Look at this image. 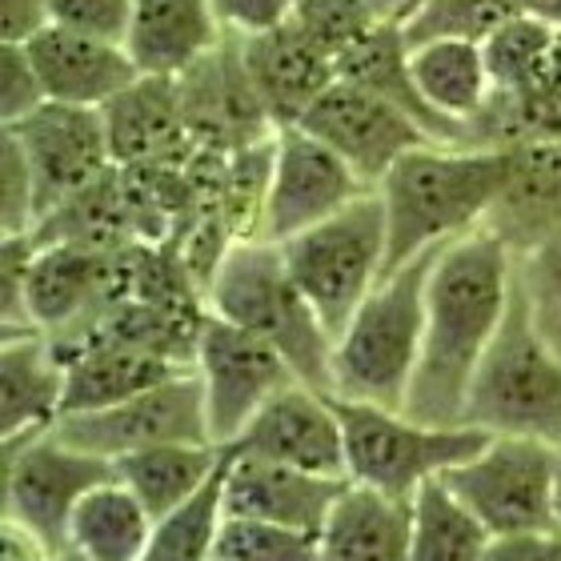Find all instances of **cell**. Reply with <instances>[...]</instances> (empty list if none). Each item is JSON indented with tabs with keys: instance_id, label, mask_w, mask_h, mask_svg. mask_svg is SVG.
Masks as SVG:
<instances>
[{
	"instance_id": "cell-31",
	"label": "cell",
	"mask_w": 561,
	"mask_h": 561,
	"mask_svg": "<svg viewBox=\"0 0 561 561\" xmlns=\"http://www.w3.org/2000/svg\"><path fill=\"white\" fill-rule=\"evenodd\" d=\"M522 16V0H421L417 9L401 16L405 45L430 41H473L485 45L502 24Z\"/></svg>"
},
{
	"instance_id": "cell-38",
	"label": "cell",
	"mask_w": 561,
	"mask_h": 561,
	"mask_svg": "<svg viewBox=\"0 0 561 561\" xmlns=\"http://www.w3.org/2000/svg\"><path fill=\"white\" fill-rule=\"evenodd\" d=\"M45 101L48 93L45 84H41V72H36L33 57H28V48L0 41V121L12 125V121L36 113Z\"/></svg>"
},
{
	"instance_id": "cell-16",
	"label": "cell",
	"mask_w": 561,
	"mask_h": 561,
	"mask_svg": "<svg viewBox=\"0 0 561 561\" xmlns=\"http://www.w3.org/2000/svg\"><path fill=\"white\" fill-rule=\"evenodd\" d=\"M24 48L41 72L48 101L60 105L105 108L145 77L121 41L77 33L65 24L41 28Z\"/></svg>"
},
{
	"instance_id": "cell-9",
	"label": "cell",
	"mask_w": 561,
	"mask_h": 561,
	"mask_svg": "<svg viewBox=\"0 0 561 561\" xmlns=\"http://www.w3.org/2000/svg\"><path fill=\"white\" fill-rule=\"evenodd\" d=\"M553 461L558 445L493 433L485 449L445 469L442 481L478 514L493 538L558 529L553 522Z\"/></svg>"
},
{
	"instance_id": "cell-10",
	"label": "cell",
	"mask_w": 561,
	"mask_h": 561,
	"mask_svg": "<svg viewBox=\"0 0 561 561\" xmlns=\"http://www.w3.org/2000/svg\"><path fill=\"white\" fill-rule=\"evenodd\" d=\"M53 433L60 442L89 449V454H101L108 461L137 454V449H152V445L213 442L209 413H205V386H201L197 365L161 381V386L145 389L137 398L121 401V405L93 413H65L53 425Z\"/></svg>"
},
{
	"instance_id": "cell-20",
	"label": "cell",
	"mask_w": 561,
	"mask_h": 561,
	"mask_svg": "<svg viewBox=\"0 0 561 561\" xmlns=\"http://www.w3.org/2000/svg\"><path fill=\"white\" fill-rule=\"evenodd\" d=\"M337 77L369 89V93L386 96L389 105H398L405 117H413L421 129L430 133L437 145H457V149H481L478 129L466 121L445 117L442 108H433L425 93L413 81L410 69V45L401 33L398 21H381L369 36H362L357 45L337 60Z\"/></svg>"
},
{
	"instance_id": "cell-39",
	"label": "cell",
	"mask_w": 561,
	"mask_h": 561,
	"mask_svg": "<svg viewBox=\"0 0 561 561\" xmlns=\"http://www.w3.org/2000/svg\"><path fill=\"white\" fill-rule=\"evenodd\" d=\"M48 12H53V24L125 45V33H129L133 21V0H48Z\"/></svg>"
},
{
	"instance_id": "cell-1",
	"label": "cell",
	"mask_w": 561,
	"mask_h": 561,
	"mask_svg": "<svg viewBox=\"0 0 561 561\" xmlns=\"http://www.w3.org/2000/svg\"><path fill=\"white\" fill-rule=\"evenodd\" d=\"M514 285V253L490 233L457 237L442 249L425 293V333L405 413L425 425H466L469 389L502 329Z\"/></svg>"
},
{
	"instance_id": "cell-34",
	"label": "cell",
	"mask_w": 561,
	"mask_h": 561,
	"mask_svg": "<svg viewBox=\"0 0 561 561\" xmlns=\"http://www.w3.org/2000/svg\"><path fill=\"white\" fill-rule=\"evenodd\" d=\"M217 558L221 561H321V546H317V534H305V529L225 514L221 538H217Z\"/></svg>"
},
{
	"instance_id": "cell-30",
	"label": "cell",
	"mask_w": 561,
	"mask_h": 561,
	"mask_svg": "<svg viewBox=\"0 0 561 561\" xmlns=\"http://www.w3.org/2000/svg\"><path fill=\"white\" fill-rule=\"evenodd\" d=\"M225 478H229V445L225 461L205 485H201L185 505L173 514L157 517L152 538L140 561H213L217 558V538L225 522Z\"/></svg>"
},
{
	"instance_id": "cell-33",
	"label": "cell",
	"mask_w": 561,
	"mask_h": 561,
	"mask_svg": "<svg viewBox=\"0 0 561 561\" xmlns=\"http://www.w3.org/2000/svg\"><path fill=\"white\" fill-rule=\"evenodd\" d=\"M514 280L538 337L561 357V229L526 253H514Z\"/></svg>"
},
{
	"instance_id": "cell-29",
	"label": "cell",
	"mask_w": 561,
	"mask_h": 561,
	"mask_svg": "<svg viewBox=\"0 0 561 561\" xmlns=\"http://www.w3.org/2000/svg\"><path fill=\"white\" fill-rule=\"evenodd\" d=\"M493 534L442 478L413 493L410 561H481Z\"/></svg>"
},
{
	"instance_id": "cell-8",
	"label": "cell",
	"mask_w": 561,
	"mask_h": 561,
	"mask_svg": "<svg viewBox=\"0 0 561 561\" xmlns=\"http://www.w3.org/2000/svg\"><path fill=\"white\" fill-rule=\"evenodd\" d=\"M113 478H117V466L108 457L60 442L53 430L9 437L4 469H0L4 517L41 534L53 550H65L77 505Z\"/></svg>"
},
{
	"instance_id": "cell-44",
	"label": "cell",
	"mask_w": 561,
	"mask_h": 561,
	"mask_svg": "<svg viewBox=\"0 0 561 561\" xmlns=\"http://www.w3.org/2000/svg\"><path fill=\"white\" fill-rule=\"evenodd\" d=\"M522 12H526V16H538V21H546L550 28L561 33V0H522Z\"/></svg>"
},
{
	"instance_id": "cell-11",
	"label": "cell",
	"mask_w": 561,
	"mask_h": 561,
	"mask_svg": "<svg viewBox=\"0 0 561 561\" xmlns=\"http://www.w3.org/2000/svg\"><path fill=\"white\" fill-rule=\"evenodd\" d=\"M197 374L205 386L209 437L217 445H233L257 410L280 389L293 386L297 374L270 341L253 337L249 329L225 321L209 309L197 341Z\"/></svg>"
},
{
	"instance_id": "cell-35",
	"label": "cell",
	"mask_w": 561,
	"mask_h": 561,
	"mask_svg": "<svg viewBox=\"0 0 561 561\" xmlns=\"http://www.w3.org/2000/svg\"><path fill=\"white\" fill-rule=\"evenodd\" d=\"M333 65L350 53L362 36H369L386 16H377L369 0H297L289 16Z\"/></svg>"
},
{
	"instance_id": "cell-32",
	"label": "cell",
	"mask_w": 561,
	"mask_h": 561,
	"mask_svg": "<svg viewBox=\"0 0 561 561\" xmlns=\"http://www.w3.org/2000/svg\"><path fill=\"white\" fill-rule=\"evenodd\" d=\"M561 45V33L550 28L546 21L538 16H514L510 24H502L497 33L481 45L485 53V65H490V81H493V93H526L529 84L538 81V72L546 69V60L558 53Z\"/></svg>"
},
{
	"instance_id": "cell-7",
	"label": "cell",
	"mask_w": 561,
	"mask_h": 561,
	"mask_svg": "<svg viewBox=\"0 0 561 561\" xmlns=\"http://www.w3.org/2000/svg\"><path fill=\"white\" fill-rule=\"evenodd\" d=\"M345 430V473L357 485L413 502L425 481L485 449L493 433L478 425H425L405 410L333 398Z\"/></svg>"
},
{
	"instance_id": "cell-15",
	"label": "cell",
	"mask_w": 561,
	"mask_h": 561,
	"mask_svg": "<svg viewBox=\"0 0 561 561\" xmlns=\"http://www.w3.org/2000/svg\"><path fill=\"white\" fill-rule=\"evenodd\" d=\"M229 449L309 469V473L350 478L345 473V430H341L333 393H317L301 381H293L277 398L265 401Z\"/></svg>"
},
{
	"instance_id": "cell-4",
	"label": "cell",
	"mask_w": 561,
	"mask_h": 561,
	"mask_svg": "<svg viewBox=\"0 0 561 561\" xmlns=\"http://www.w3.org/2000/svg\"><path fill=\"white\" fill-rule=\"evenodd\" d=\"M442 249H430L389 273L362 301L345 333L333 341V398L405 410L425 333L430 273Z\"/></svg>"
},
{
	"instance_id": "cell-17",
	"label": "cell",
	"mask_w": 561,
	"mask_h": 561,
	"mask_svg": "<svg viewBox=\"0 0 561 561\" xmlns=\"http://www.w3.org/2000/svg\"><path fill=\"white\" fill-rule=\"evenodd\" d=\"M350 490V478L309 473L297 466H280L265 457H245L229 449V478H225V514L277 522V526L321 534L329 510Z\"/></svg>"
},
{
	"instance_id": "cell-12",
	"label": "cell",
	"mask_w": 561,
	"mask_h": 561,
	"mask_svg": "<svg viewBox=\"0 0 561 561\" xmlns=\"http://www.w3.org/2000/svg\"><path fill=\"white\" fill-rule=\"evenodd\" d=\"M0 129H9L21 140L24 157H28L36 181V221L48 209H57L60 201H69L72 193H81L84 185H93L96 176L117 169L101 108L45 101L36 113L0 125Z\"/></svg>"
},
{
	"instance_id": "cell-13",
	"label": "cell",
	"mask_w": 561,
	"mask_h": 561,
	"mask_svg": "<svg viewBox=\"0 0 561 561\" xmlns=\"http://www.w3.org/2000/svg\"><path fill=\"white\" fill-rule=\"evenodd\" d=\"M365 181L353 173L345 157L329 149L301 125L273 133V176L261 241H289L309 225L325 221L337 209H345L353 197L365 193Z\"/></svg>"
},
{
	"instance_id": "cell-27",
	"label": "cell",
	"mask_w": 561,
	"mask_h": 561,
	"mask_svg": "<svg viewBox=\"0 0 561 561\" xmlns=\"http://www.w3.org/2000/svg\"><path fill=\"white\" fill-rule=\"evenodd\" d=\"M152 526H157V517L145 510V502L113 478L77 505L69 546L81 550L89 561H140L152 538Z\"/></svg>"
},
{
	"instance_id": "cell-18",
	"label": "cell",
	"mask_w": 561,
	"mask_h": 561,
	"mask_svg": "<svg viewBox=\"0 0 561 561\" xmlns=\"http://www.w3.org/2000/svg\"><path fill=\"white\" fill-rule=\"evenodd\" d=\"M241 60L265 117L273 121V133L301 125L305 113L317 105V96L337 81V65L293 21L277 24L270 33L241 36Z\"/></svg>"
},
{
	"instance_id": "cell-24",
	"label": "cell",
	"mask_w": 561,
	"mask_h": 561,
	"mask_svg": "<svg viewBox=\"0 0 561 561\" xmlns=\"http://www.w3.org/2000/svg\"><path fill=\"white\" fill-rule=\"evenodd\" d=\"M413 502L357 485L341 493L317 534L321 561H410Z\"/></svg>"
},
{
	"instance_id": "cell-21",
	"label": "cell",
	"mask_w": 561,
	"mask_h": 561,
	"mask_svg": "<svg viewBox=\"0 0 561 561\" xmlns=\"http://www.w3.org/2000/svg\"><path fill=\"white\" fill-rule=\"evenodd\" d=\"M213 0H133L125 48L145 77H185L225 41Z\"/></svg>"
},
{
	"instance_id": "cell-45",
	"label": "cell",
	"mask_w": 561,
	"mask_h": 561,
	"mask_svg": "<svg viewBox=\"0 0 561 561\" xmlns=\"http://www.w3.org/2000/svg\"><path fill=\"white\" fill-rule=\"evenodd\" d=\"M553 522L561 529V449H558V461H553Z\"/></svg>"
},
{
	"instance_id": "cell-25",
	"label": "cell",
	"mask_w": 561,
	"mask_h": 561,
	"mask_svg": "<svg viewBox=\"0 0 561 561\" xmlns=\"http://www.w3.org/2000/svg\"><path fill=\"white\" fill-rule=\"evenodd\" d=\"M60 357L69 365L60 417L65 413L108 410V405H121V401L137 398L145 389L161 386L169 377L193 369V365L169 362V357L133 350V345H117V341H84V345L60 353Z\"/></svg>"
},
{
	"instance_id": "cell-46",
	"label": "cell",
	"mask_w": 561,
	"mask_h": 561,
	"mask_svg": "<svg viewBox=\"0 0 561 561\" xmlns=\"http://www.w3.org/2000/svg\"><path fill=\"white\" fill-rule=\"evenodd\" d=\"M377 9V16H386V21H398V12L405 9V0H369Z\"/></svg>"
},
{
	"instance_id": "cell-49",
	"label": "cell",
	"mask_w": 561,
	"mask_h": 561,
	"mask_svg": "<svg viewBox=\"0 0 561 561\" xmlns=\"http://www.w3.org/2000/svg\"><path fill=\"white\" fill-rule=\"evenodd\" d=\"M213 561H221V558H213Z\"/></svg>"
},
{
	"instance_id": "cell-47",
	"label": "cell",
	"mask_w": 561,
	"mask_h": 561,
	"mask_svg": "<svg viewBox=\"0 0 561 561\" xmlns=\"http://www.w3.org/2000/svg\"><path fill=\"white\" fill-rule=\"evenodd\" d=\"M53 561H89V558H84L81 550H72V546H65V550H60V553H57V558H53Z\"/></svg>"
},
{
	"instance_id": "cell-40",
	"label": "cell",
	"mask_w": 561,
	"mask_h": 561,
	"mask_svg": "<svg viewBox=\"0 0 561 561\" xmlns=\"http://www.w3.org/2000/svg\"><path fill=\"white\" fill-rule=\"evenodd\" d=\"M293 4L297 0H213V12L229 36H257L289 21Z\"/></svg>"
},
{
	"instance_id": "cell-42",
	"label": "cell",
	"mask_w": 561,
	"mask_h": 561,
	"mask_svg": "<svg viewBox=\"0 0 561 561\" xmlns=\"http://www.w3.org/2000/svg\"><path fill=\"white\" fill-rule=\"evenodd\" d=\"M48 24H53L48 0H0V41L4 45H28Z\"/></svg>"
},
{
	"instance_id": "cell-19",
	"label": "cell",
	"mask_w": 561,
	"mask_h": 561,
	"mask_svg": "<svg viewBox=\"0 0 561 561\" xmlns=\"http://www.w3.org/2000/svg\"><path fill=\"white\" fill-rule=\"evenodd\" d=\"M510 173L481 229H490L510 253H526L561 229V140H517Z\"/></svg>"
},
{
	"instance_id": "cell-2",
	"label": "cell",
	"mask_w": 561,
	"mask_h": 561,
	"mask_svg": "<svg viewBox=\"0 0 561 561\" xmlns=\"http://www.w3.org/2000/svg\"><path fill=\"white\" fill-rule=\"evenodd\" d=\"M505 173H510L505 145L502 149L425 145V149L405 152L377 181L389 221L386 277L398 273L401 265H410L421 253L481 229L497 193H502Z\"/></svg>"
},
{
	"instance_id": "cell-6",
	"label": "cell",
	"mask_w": 561,
	"mask_h": 561,
	"mask_svg": "<svg viewBox=\"0 0 561 561\" xmlns=\"http://www.w3.org/2000/svg\"><path fill=\"white\" fill-rule=\"evenodd\" d=\"M466 425L538 437L561 449V357L538 337L517 280L510 285L502 329L469 389Z\"/></svg>"
},
{
	"instance_id": "cell-41",
	"label": "cell",
	"mask_w": 561,
	"mask_h": 561,
	"mask_svg": "<svg viewBox=\"0 0 561 561\" xmlns=\"http://www.w3.org/2000/svg\"><path fill=\"white\" fill-rule=\"evenodd\" d=\"M481 561H561V529H534V534H505L493 538Z\"/></svg>"
},
{
	"instance_id": "cell-28",
	"label": "cell",
	"mask_w": 561,
	"mask_h": 561,
	"mask_svg": "<svg viewBox=\"0 0 561 561\" xmlns=\"http://www.w3.org/2000/svg\"><path fill=\"white\" fill-rule=\"evenodd\" d=\"M410 69L425 101L442 108L445 117L473 125L490 105V65L473 41H430L410 48Z\"/></svg>"
},
{
	"instance_id": "cell-36",
	"label": "cell",
	"mask_w": 561,
	"mask_h": 561,
	"mask_svg": "<svg viewBox=\"0 0 561 561\" xmlns=\"http://www.w3.org/2000/svg\"><path fill=\"white\" fill-rule=\"evenodd\" d=\"M36 257L33 233H4L0 241V321L4 337L16 333H41L28 317V270Z\"/></svg>"
},
{
	"instance_id": "cell-3",
	"label": "cell",
	"mask_w": 561,
	"mask_h": 561,
	"mask_svg": "<svg viewBox=\"0 0 561 561\" xmlns=\"http://www.w3.org/2000/svg\"><path fill=\"white\" fill-rule=\"evenodd\" d=\"M205 301L217 317L270 341L301 386L333 393V337L293 280L277 241H237L213 273Z\"/></svg>"
},
{
	"instance_id": "cell-48",
	"label": "cell",
	"mask_w": 561,
	"mask_h": 561,
	"mask_svg": "<svg viewBox=\"0 0 561 561\" xmlns=\"http://www.w3.org/2000/svg\"><path fill=\"white\" fill-rule=\"evenodd\" d=\"M417 4H421V0H405V9L398 12V21H401V16H405V12H413V9H417Z\"/></svg>"
},
{
	"instance_id": "cell-5",
	"label": "cell",
	"mask_w": 561,
	"mask_h": 561,
	"mask_svg": "<svg viewBox=\"0 0 561 561\" xmlns=\"http://www.w3.org/2000/svg\"><path fill=\"white\" fill-rule=\"evenodd\" d=\"M285 265L317 309L329 337L337 341L362 301L381 285L389 257L386 201L377 188H365L345 209L309 225L280 241Z\"/></svg>"
},
{
	"instance_id": "cell-43",
	"label": "cell",
	"mask_w": 561,
	"mask_h": 561,
	"mask_svg": "<svg viewBox=\"0 0 561 561\" xmlns=\"http://www.w3.org/2000/svg\"><path fill=\"white\" fill-rule=\"evenodd\" d=\"M60 550H53L41 534H33L28 526L4 517V529H0V561H53Z\"/></svg>"
},
{
	"instance_id": "cell-22",
	"label": "cell",
	"mask_w": 561,
	"mask_h": 561,
	"mask_svg": "<svg viewBox=\"0 0 561 561\" xmlns=\"http://www.w3.org/2000/svg\"><path fill=\"white\" fill-rule=\"evenodd\" d=\"M69 365L48 333H16L0 350V430L9 437L45 433L65 410Z\"/></svg>"
},
{
	"instance_id": "cell-14",
	"label": "cell",
	"mask_w": 561,
	"mask_h": 561,
	"mask_svg": "<svg viewBox=\"0 0 561 561\" xmlns=\"http://www.w3.org/2000/svg\"><path fill=\"white\" fill-rule=\"evenodd\" d=\"M301 129H309L317 140H325L337 157H345V164L369 188H377V181L405 152L437 145L417 121L405 117L398 105H389L386 96L369 93V89L353 81H341V77L317 96V105L305 113Z\"/></svg>"
},
{
	"instance_id": "cell-23",
	"label": "cell",
	"mask_w": 561,
	"mask_h": 561,
	"mask_svg": "<svg viewBox=\"0 0 561 561\" xmlns=\"http://www.w3.org/2000/svg\"><path fill=\"white\" fill-rule=\"evenodd\" d=\"M101 113H105L113 161L121 169L149 161H176L197 145L185 129L181 89L169 77H140L133 89H125Z\"/></svg>"
},
{
	"instance_id": "cell-37",
	"label": "cell",
	"mask_w": 561,
	"mask_h": 561,
	"mask_svg": "<svg viewBox=\"0 0 561 561\" xmlns=\"http://www.w3.org/2000/svg\"><path fill=\"white\" fill-rule=\"evenodd\" d=\"M36 225V181L21 140L9 129L0 133V229L33 233Z\"/></svg>"
},
{
	"instance_id": "cell-26",
	"label": "cell",
	"mask_w": 561,
	"mask_h": 561,
	"mask_svg": "<svg viewBox=\"0 0 561 561\" xmlns=\"http://www.w3.org/2000/svg\"><path fill=\"white\" fill-rule=\"evenodd\" d=\"M225 445L213 442H173L152 445L137 454L117 457V481L137 493L152 517L173 514L176 505H185L205 481L221 469Z\"/></svg>"
}]
</instances>
